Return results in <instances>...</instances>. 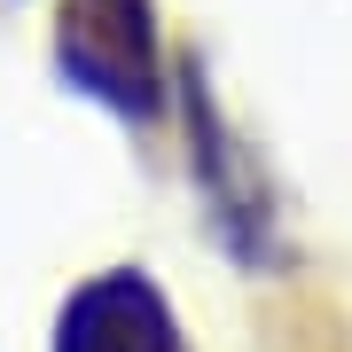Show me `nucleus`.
Segmentation results:
<instances>
[{
  "mask_svg": "<svg viewBox=\"0 0 352 352\" xmlns=\"http://www.w3.org/2000/svg\"><path fill=\"white\" fill-rule=\"evenodd\" d=\"M55 352H180V329L149 274L110 266L71 289L63 321H55Z\"/></svg>",
  "mask_w": 352,
  "mask_h": 352,
  "instance_id": "f03ea898",
  "label": "nucleus"
},
{
  "mask_svg": "<svg viewBox=\"0 0 352 352\" xmlns=\"http://www.w3.org/2000/svg\"><path fill=\"white\" fill-rule=\"evenodd\" d=\"M55 63L78 94H94L126 126L164 118V39H157L149 0H63L55 8Z\"/></svg>",
  "mask_w": 352,
  "mask_h": 352,
  "instance_id": "f257e3e1",
  "label": "nucleus"
},
{
  "mask_svg": "<svg viewBox=\"0 0 352 352\" xmlns=\"http://www.w3.org/2000/svg\"><path fill=\"white\" fill-rule=\"evenodd\" d=\"M180 94H188V141H196V164H204V180H212L219 227L243 243V258H266V196H258V188H243L235 141H227V126L212 118V102H204V78H196V71H180Z\"/></svg>",
  "mask_w": 352,
  "mask_h": 352,
  "instance_id": "7ed1b4c3",
  "label": "nucleus"
}]
</instances>
